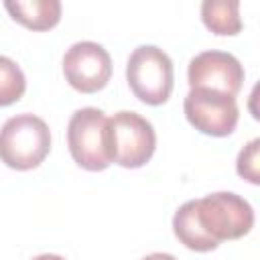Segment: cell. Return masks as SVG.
Returning <instances> with one entry per match:
<instances>
[{
	"instance_id": "7c38bea8",
	"label": "cell",
	"mask_w": 260,
	"mask_h": 260,
	"mask_svg": "<svg viewBox=\"0 0 260 260\" xmlns=\"http://www.w3.org/2000/svg\"><path fill=\"white\" fill-rule=\"evenodd\" d=\"M26 79L22 69L10 57L0 55V108L18 102L24 95Z\"/></svg>"
},
{
	"instance_id": "6da1fadb",
	"label": "cell",
	"mask_w": 260,
	"mask_h": 260,
	"mask_svg": "<svg viewBox=\"0 0 260 260\" xmlns=\"http://www.w3.org/2000/svg\"><path fill=\"white\" fill-rule=\"evenodd\" d=\"M51 150V130L35 114H16L0 128V160L16 171L39 167Z\"/></svg>"
},
{
	"instance_id": "7a4b0ae2",
	"label": "cell",
	"mask_w": 260,
	"mask_h": 260,
	"mask_svg": "<svg viewBox=\"0 0 260 260\" xmlns=\"http://www.w3.org/2000/svg\"><path fill=\"white\" fill-rule=\"evenodd\" d=\"M106 148L110 162L124 169L144 167L156 148L154 128L136 112H116L106 124Z\"/></svg>"
},
{
	"instance_id": "277c9868",
	"label": "cell",
	"mask_w": 260,
	"mask_h": 260,
	"mask_svg": "<svg viewBox=\"0 0 260 260\" xmlns=\"http://www.w3.org/2000/svg\"><path fill=\"white\" fill-rule=\"evenodd\" d=\"M195 211L203 232L217 244L223 240H238L254 225L252 205L232 191H217L203 199H195Z\"/></svg>"
},
{
	"instance_id": "5bb4252c",
	"label": "cell",
	"mask_w": 260,
	"mask_h": 260,
	"mask_svg": "<svg viewBox=\"0 0 260 260\" xmlns=\"http://www.w3.org/2000/svg\"><path fill=\"white\" fill-rule=\"evenodd\" d=\"M142 260H177L173 254H167V252H152L148 256H144Z\"/></svg>"
},
{
	"instance_id": "8992f818",
	"label": "cell",
	"mask_w": 260,
	"mask_h": 260,
	"mask_svg": "<svg viewBox=\"0 0 260 260\" xmlns=\"http://www.w3.org/2000/svg\"><path fill=\"white\" fill-rule=\"evenodd\" d=\"M183 110L195 130L217 138L232 134L240 120L236 98L205 87L189 89L183 102Z\"/></svg>"
},
{
	"instance_id": "52a82bcc",
	"label": "cell",
	"mask_w": 260,
	"mask_h": 260,
	"mask_svg": "<svg viewBox=\"0 0 260 260\" xmlns=\"http://www.w3.org/2000/svg\"><path fill=\"white\" fill-rule=\"evenodd\" d=\"M63 75L73 89L95 93L104 89L112 77V57L100 43L79 41L71 45L63 57Z\"/></svg>"
},
{
	"instance_id": "5b68a950",
	"label": "cell",
	"mask_w": 260,
	"mask_h": 260,
	"mask_svg": "<svg viewBox=\"0 0 260 260\" xmlns=\"http://www.w3.org/2000/svg\"><path fill=\"white\" fill-rule=\"evenodd\" d=\"M106 124L108 118L98 108H81L69 118L67 146L73 160L85 171H104L112 165L106 148Z\"/></svg>"
},
{
	"instance_id": "8fae6325",
	"label": "cell",
	"mask_w": 260,
	"mask_h": 260,
	"mask_svg": "<svg viewBox=\"0 0 260 260\" xmlns=\"http://www.w3.org/2000/svg\"><path fill=\"white\" fill-rule=\"evenodd\" d=\"M201 20L213 35H238L242 30L238 0H205L201 4Z\"/></svg>"
},
{
	"instance_id": "9a60e30c",
	"label": "cell",
	"mask_w": 260,
	"mask_h": 260,
	"mask_svg": "<svg viewBox=\"0 0 260 260\" xmlns=\"http://www.w3.org/2000/svg\"><path fill=\"white\" fill-rule=\"evenodd\" d=\"M32 260H65V258L57 256V254H41V256H35Z\"/></svg>"
},
{
	"instance_id": "9c48e42d",
	"label": "cell",
	"mask_w": 260,
	"mask_h": 260,
	"mask_svg": "<svg viewBox=\"0 0 260 260\" xmlns=\"http://www.w3.org/2000/svg\"><path fill=\"white\" fill-rule=\"evenodd\" d=\"M4 8L16 22L30 30H49L61 20L59 0H6Z\"/></svg>"
},
{
	"instance_id": "30bf717a",
	"label": "cell",
	"mask_w": 260,
	"mask_h": 260,
	"mask_svg": "<svg viewBox=\"0 0 260 260\" xmlns=\"http://www.w3.org/2000/svg\"><path fill=\"white\" fill-rule=\"evenodd\" d=\"M173 232L177 236V240L193 250V252H211L215 250L219 244L215 240H211L203 228L199 225L197 221V211H195V199L193 201H187L183 203L177 211H175V217H173Z\"/></svg>"
},
{
	"instance_id": "4fadbf2b",
	"label": "cell",
	"mask_w": 260,
	"mask_h": 260,
	"mask_svg": "<svg viewBox=\"0 0 260 260\" xmlns=\"http://www.w3.org/2000/svg\"><path fill=\"white\" fill-rule=\"evenodd\" d=\"M258 150H260V140L254 138L250 140L238 154L236 160V171L242 179L250 181L252 185L260 183V175H258Z\"/></svg>"
},
{
	"instance_id": "ba28073f",
	"label": "cell",
	"mask_w": 260,
	"mask_h": 260,
	"mask_svg": "<svg viewBox=\"0 0 260 260\" xmlns=\"http://www.w3.org/2000/svg\"><path fill=\"white\" fill-rule=\"evenodd\" d=\"M187 81L193 87L213 89L236 98L242 89L244 67L242 63L225 51H203L189 61Z\"/></svg>"
},
{
	"instance_id": "3957f363",
	"label": "cell",
	"mask_w": 260,
	"mask_h": 260,
	"mask_svg": "<svg viewBox=\"0 0 260 260\" xmlns=\"http://www.w3.org/2000/svg\"><path fill=\"white\" fill-rule=\"evenodd\" d=\"M126 81L140 102L160 106L171 98L173 91V61L162 49L154 45H140L128 57Z\"/></svg>"
}]
</instances>
